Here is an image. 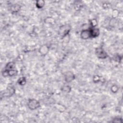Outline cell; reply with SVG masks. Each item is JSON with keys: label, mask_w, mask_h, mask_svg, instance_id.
<instances>
[{"label": "cell", "mask_w": 123, "mask_h": 123, "mask_svg": "<svg viewBox=\"0 0 123 123\" xmlns=\"http://www.w3.org/2000/svg\"><path fill=\"white\" fill-rule=\"evenodd\" d=\"M15 92V89L14 87L12 85V86H8L7 87L6 92L4 94L5 95V96L7 97H11L12 96Z\"/></svg>", "instance_id": "obj_8"}, {"label": "cell", "mask_w": 123, "mask_h": 123, "mask_svg": "<svg viewBox=\"0 0 123 123\" xmlns=\"http://www.w3.org/2000/svg\"><path fill=\"white\" fill-rule=\"evenodd\" d=\"M83 2L81 0H75L74 2V9L77 11H80L83 7Z\"/></svg>", "instance_id": "obj_10"}, {"label": "cell", "mask_w": 123, "mask_h": 123, "mask_svg": "<svg viewBox=\"0 0 123 123\" xmlns=\"http://www.w3.org/2000/svg\"><path fill=\"white\" fill-rule=\"evenodd\" d=\"M36 6L38 9H42L45 5V1L43 0H37L36 1Z\"/></svg>", "instance_id": "obj_12"}, {"label": "cell", "mask_w": 123, "mask_h": 123, "mask_svg": "<svg viewBox=\"0 0 123 123\" xmlns=\"http://www.w3.org/2000/svg\"><path fill=\"white\" fill-rule=\"evenodd\" d=\"M71 30V27L69 25H64L61 26L59 29V34L62 38L69 35Z\"/></svg>", "instance_id": "obj_1"}, {"label": "cell", "mask_w": 123, "mask_h": 123, "mask_svg": "<svg viewBox=\"0 0 123 123\" xmlns=\"http://www.w3.org/2000/svg\"><path fill=\"white\" fill-rule=\"evenodd\" d=\"M112 123H122V118L120 117H115L111 121Z\"/></svg>", "instance_id": "obj_22"}, {"label": "cell", "mask_w": 123, "mask_h": 123, "mask_svg": "<svg viewBox=\"0 0 123 123\" xmlns=\"http://www.w3.org/2000/svg\"><path fill=\"white\" fill-rule=\"evenodd\" d=\"M45 23L47 24H53L55 23L54 20L52 17H47L45 19Z\"/></svg>", "instance_id": "obj_18"}, {"label": "cell", "mask_w": 123, "mask_h": 123, "mask_svg": "<svg viewBox=\"0 0 123 123\" xmlns=\"http://www.w3.org/2000/svg\"><path fill=\"white\" fill-rule=\"evenodd\" d=\"M49 47L46 44H43L40 46L38 49V52L41 56L46 55L49 52Z\"/></svg>", "instance_id": "obj_5"}, {"label": "cell", "mask_w": 123, "mask_h": 123, "mask_svg": "<svg viewBox=\"0 0 123 123\" xmlns=\"http://www.w3.org/2000/svg\"><path fill=\"white\" fill-rule=\"evenodd\" d=\"M71 90L72 88L69 85H65L61 87V90L64 93H69L71 91Z\"/></svg>", "instance_id": "obj_14"}, {"label": "cell", "mask_w": 123, "mask_h": 123, "mask_svg": "<svg viewBox=\"0 0 123 123\" xmlns=\"http://www.w3.org/2000/svg\"><path fill=\"white\" fill-rule=\"evenodd\" d=\"M119 90V86L116 85H113L111 87V90L113 93H116Z\"/></svg>", "instance_id": "obj_17"}, {"label": "cell", "mask_w": 123, "mask_h": 123, "mask_svg": "<svg viewBox=\"0 0 123 123\" xmlns=\"http://www.w3.org/2000/svg\"><path fill=\"white\" fill-rule=\"evenodd\" d=\"M102 79L103 78L101 76L98 75H94L93 77V78H92L93 81L95 83H98V82H100L102 81Z\"/></svg>", "instance_id": "obj_16"}, {"label": "cell", "mask_w": 123, "mask_h": 123, "mask_svg": "<svg viewBox=\"0 0 123 123\" xmlns=\"http://www.w3.org/2000/svg\"><path fill=\"white\" fill-rule=\"evenodd\" d=\"M21 8V6L20 4L18 3L13 4L11 5L10 7V10L12 13H16L19 12Z\"/></svg>", "instance_id": "obj_11"}, {"label": "cell", "mask_w": 123, "mask_h": 123, "mask_svg": "<svg viewBox=\"0 0 123 123\" xmlns=\"http://www.w3.org/2000/svg\"><path fill=\"white\" fill-rule=\"evenodd\" d=\"M119 15V12L117 9H114L112 12V17L113 19H116Z\"/></svg>", "instance_id": "obj_20"}, {"label": "cell", "mask_w": 123, "mask_h": 123, "mask_svg": "<svg viewBox=\"0 0 123 123\" xmlns=\"http://www.w3.org/2000/svg\"><path fill=\"white\" fill-rule=\"evenodd\" d=\"M5 70H10L12 69H15V63L14 62H10L7 63L5 66Z\"/></svg>", "instance_id": "obj_13"}, {"label": "cell", "mask_w": 123, "mask_h": 123, "mask_svg": "<svg viewBox=\"0 0 123 123\" xmlns=\"http://www.w3.org/2000/svg\"><path fill=\"white\" fill-rule=\"evenodd\" d=\"M95 53L96 56L100 59H105L108 56L106 52L101 47L97 48L95 49Z\"/></svg>", "instance_id": "obj_3"}, {"label": "cell", "mask_w": 123, "mask_h": 123, "mask_svg": "<svg viewBox=\"0 0 123 123\" xmlns=\"http://www.w3.org/2000/svg\"><path fill=\"white\" fill-rule=\"evenodd\" d=\"M27 105L28 108L31 110H35L40 106V102L38 100L35 98H31L28 100Z\"/></svg>", "instance_id": "obj_2"}, {"label": "cell", "mask_w": 123, "mask_h": 123, "mask_svg": "<svg viewBox=\"0 0 123 123\" xmlns=\"http://www.w3.org/2000/svg\"><path fill=\"white\" fill-rule=\"evenodd\" d=\"M17 83L20 86H24L26 83V78L24 76L20 77L17 80Z\"/></svg>", "instance_id": "obj_15"}, {"label": "cell", "mask_w": 123, "mask_h": 123, "mask_svg": "<svg viewBox=\"0 0 123 123\" xmlns=\"http://www.w3.org/2000/svg\"><path fill=\"white\" fill-rule=\"evenodd\" d=\"M80 37L82 39L85 40L91 38L90 28L82 30L80 32Z\"/></svg>", "instance_id": "obj_6"}, {"label": "cell", "mask_w": 123, "mask_h": 123, "mask_svg": "<svg viewBox=\"0 0 123 123\" xmlns=\"http://www.w3.org/2000/svg\"><path fill=\"white\" fill-rule=\"evenodd\" d=\"M90 24L91 25L92 28L96 27V26L98 25V22L97 20L96 19H91L90 21Z\"/></svg>", "instance_id": "obj_19"}, {"label": "cell", "mask_w": 123, "mask_h": 123, "mask_svg": "<svg viewBox=\"0 0 123 123\" xmlns=\"http://www.w3.org/2000/svg\"><path fill=\"white\" fill-rule=\"evenodd\" d=\"M75 76L71 71H67L64 74V80L67 83H70L75 79Z\"/></svg>", "instance_id": "obj_4"}, {"label": "cell", "mask_w": 123, "mask_h": 123, "mask_svg": "<svg viewBox=\"0 0 123 123\" xmlns=\"http://www.w3.org/2000/svg\"><path fill=\"white\" fill-rule=\"evenodd\" d=\"M17 71L15 69H12L10 70H3L2 72V74L3 76H13L17 74Z\"/></svg>", "instance_id": "obj_7"}, {"label": "cell", "mask_w": 123, "mask_h": 123, "mask_svg": "<svg viewBox=\"0 0 123 123\" xmlns=\"http://www.w3.org/2000/svg\"><path fill=\"white\" fill-rule=\"evenodd\" d=\"M90 34L91 38H95L99 36L100 34V30L98 28L94 27L90 28Z\"/></svg>", "instance_id": "obj_9"}, {"label": "cell", "mask_w": 123, "mask_h": 123, "mask_svg": "<svg viewBox=\"0 0 123 123\" xmlns=\"http://www.w3.org/2000/svg\"><path fill=\"white\" fill-rule=\"evenodd\" d=\"M111 6V3L109 2H104L102 4V7L104 9H108L110 8Z\"/></svg>", "instance_id": "obj_21"}]
</instances>
